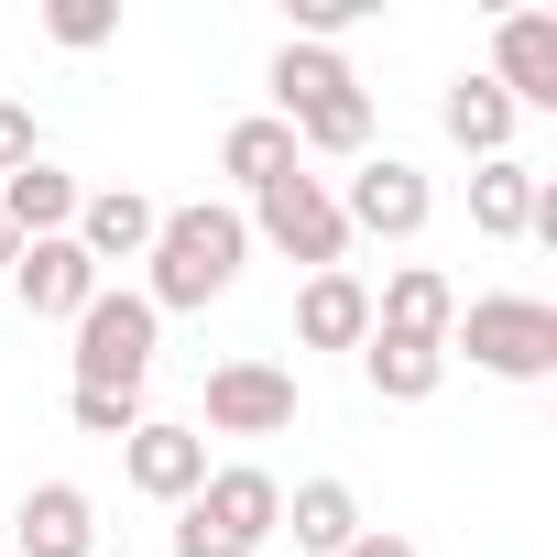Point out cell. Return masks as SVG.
I'll list each match as a JSON object with an SVG mask.
<instances>
[{
    "label": "cell",
    "mask_w": 557,
    "mask_h": 557,
    "mask_svg": "<svg viewBox=\"0 0 557 557\" xmlns=\"http://www.w3.org/2000/svg\"><path fill=\"white\" fill-rule=\"evenodd\" d=\"M448 361H470L492 383H546L557 372V307L546 296H470L448 318Z\"/></svg>",
    "instance_id": "7a4b0ae2"
},
{
    "label": "cell",
    "mask_w": 557,
    "mask_h": 557,
    "mask_svg": "<svg viewBox=\"0 0 557 557\" xmlns=\"http://www.w3.org/2000/svg\"><path fill=\"white\" fill-rule=\"evenodd\" d=\"M361 12H372V0H296V34H285V45H329V34H350Z\"/></svg>",
    "instance_id": "cb8c5ba5"
},
{
    "label": "cell",
    "mask_w": 557,
    "mask_h": 557,
    "mask_svg": "<svg viewBox=\"0 0 557 557\" xmlns=\"http://www.w3.org/2000/svg\"><path fill=\"white\" fill-rule=\"evenodd\" d=\"M437 132H448L470 164H492V153H513V99H503L492 77H448V99H437Z\"/></svg>",
    "instance_id": "ac0fdd59"
},
{
    "label": "cell",
    "mask_w": 557,
    "mask_h": 557,
    "mask_svg": "<svg viewBox=\"0 0 557 557\" xmlns=\"http://www.w3.org/2000/svg\"><path fill=\"white\" fill-rule=\"evenodd\" d=\"M208 426L219 437H285L296 426V372L285 361H219L208 372Z\"/></svg>",
    "instance_id": "52a82bcc"
},
{
    "label": "cell",
    "mask_w": 557,
    "mask_h": 557,
    "mask_svg": "<svg viewBox=\"0 0 557 557\" xmlns=\"http://www.w3.org/2000/svg\"><path fill=\"white\" fill-rule=\"evenodd\" d=\"M66 416H77L88 437H132V426H143V394H88V383H77V394H66Z\"/></svg>",
    "instance_id": "603a6c76"
},
{
    "label": "cell",
    "mask_w": 557,
    "mask_h": 557,
    "mask_svg": "<svg viewBox=\"0 0 557 557\" xmlns=\"http://www.w3.org/2000/svg\"><path fill=\"white\" fill-rule=\"evenodd\" d=\"M273 535H296L307 557H350V546H361V492H350V481H296Z\"/></svg>",
    "instance_id": "e0dca14e"
},
{
    "label": "cell",
    "mask_w": 557,
    "mask_h": 557,
    "mask_svg": "<svg viewBox=\"0 0 557 557\" xmlns=\"http://www.w3.org/2000/svg\"><path fill=\"white\" fill-rule=\"evenodd\" d=\"M350 557H416V546H405V535H383V524H361V546H350Z\"/></svg>",
    "instance_id": "4316f807"
},
{
    "label": "cell",
    "mask_w": 557,
    "mask_h": 557,
    "mask_svg": "<svg viewBox=\"0 0 557 557\" xmlns=\"http://www.w3.org/2000/svg\"><path fill=\"white\" fill-rule=\"evenodd\" d=\"M12 546H23V557H88V546H99V503H88L77 481H34L23 513H12Z\"/></svg>",
    "instance_id": "8fae6325"
},
{
    "label": "cell",
    "mask_w": 557,
    "mask_h": 557,
    "mask_svg": "<svg viewBox=\"0 0 557 557\" xmlns=\"http://www.w3.org/2000/svg\"><path fill=\"white\" fill-rule=\"evenodd\" d=\"M175 557H240V546H230V535H208V524L175 503Z\"/></svg>",
    "instance_id": "484cf974"
},
{
    "label": "cell",
    "mask_w": 557,
    "mask_h": 557,
    "mask_svg": "<svg viewBox=\"0 0 557 557\" xmlns=\"http://www.w3.org/2000/svg\"><path fill=\"white\" fill-rule=\"evenodd\" d=\"M45 34L88 55V45H110V34H121V0H55V12H45Z\"/></svg>",
    "instance_id": "7402d4cb"
},
{
    "label": "cell",
    "mask_w": 557,
    "mask_h": 557,
    "mask_svg": "<svg viewBox=\"0 0 557 557\" xmlns=\"http://www.w3.org/2000/svg\"><path fill=\"white\" fill-rule=\"evenodd\" d=\"M350 99H361V77L339 66V45H285V55H273V121H285V132H307V121H329Z\"/></svg>",
    "instance_id": "30bf717a"
},
{
    "label": "cell",
    "mask_w": 557,
    "mask_h": 557,
    "mask_svg": "<svg viewBox=\"0 0 557 557\" xmlns=\"http://www.w3.org/2000/svg\"><path fill=\"white\" fill-rule=\"evenodd\" d=\"M12 262H23V230H12V219H0V273H12Z\"/></svg>",
    "instance_id": "83f0119b"
},
{
    "label": "cell",
    "mask_w": 557,
    "mask_h": 557,
    "mask_svg": "<svg viewBox=\"0 0 557 557\" xmlns=\"http://www.w3.org/2000/svg\"><path fill=\"white\" fill-rule=\"evenodd\" d=\"M77 197H88V186H77L66 164H45V153H34L23 175H0V219H12L23 240H66V230H77Z\"/></svg>",
    "instance_id": "2e32d148"
},
{
    "label": "cell",
    "mask_w": 557,
    "mask_h": 557,
    "mask_svg": "<svg viewBox=\"0 0 557 557\" xmlns=\"http://www.w3.org/2000/svg\"><path fill=\"white\" fill-rule=\"evenodd\" d=\"M186 513H197L208 535H230L240 557H262V535L285 524V481H273L262 459H230V470H208V481H197V503H186Z\"/></svg>",
    "instance_id": "5b68a950"
},
{
    "label": "cell",
    "mask_w": 557,
    "mask_h": 557,
    "mask_svg": "<svg viewBox=\"0 0 557 557\" xmlns=\"http://www.w3.org/2000/svg\"><path fill=\"white\" fill-rule=\"evenodd\" d=\"M426 208H437V197H426V175H416L405 153H361V164H350V186H339V219H350V230H372V240H416V230H426Z\"/></svg>",
    "instance_id": "8992f818"
},
{
    "label": "cell",
    "mask_w": 557,
    "mask_h": 557,
    "mask_svg": "<svg viewBox=\"0 0 557 557\" xmlns=\"http://www.w3.org/2000/svg\"><path fill=\"white\" fill-rule=\"evenodd\" d=\"M524 219H535V164L524 153H492L470 175V230L481 240H524Z\"/></svg>",
    "instance_id": "ffe728a7"
},
{
    "label": "cell",
    "mask_w": 557,
    "mask_h": 557,
    "mask_svg": "<svg viewBox=\"0 0 557 557\" xmlns=\"http://www.w3.org/2000/svg\"><path fill=\"white\" fill-rule=\"evenodd\" d=\"M492 88L513 110H557V12H503L492 23Z\"/></svg>",
    "instance_id": "9c48e42d"
},
{
    "label": "cell",
    "mask_w": 557,
    "mask_h": 557,
    "mask_svg": "<svg viewBox=\"0 0 557 557\" xmlns=\"http://www.w3.org/2000/svg\"><path fill=\"white\" fill-rule=\"evenodd\" d=\"M153 219H164L153 197H132V186H99V197H77V230H66V240H77L88 262H143V251H153Z\"/></svg>",
    "instance_id": "5bb4252c"
},
{
    "label": "cell",
    "mask_w": 557,
    "mask_h": 557,
    "mask_svg": "<svg viewBox=\"0 0 557 557\" xmlns=\"http://www.w3.org/2000/svg\"><path fill=\"white\" fill-rule=\"evenodd\" d=\"M251 240H273L285 262H307V273H339L350 262V219H339V186L329 175H273L262 197H251Z\"/></svg>",
    "instance_id": "3957f363"
},
{
    "label": "cell",
    "mask_w": 557,
    "mask_h": 557,
    "mask_svg": "<svg viewBox=\"0 0 557 557\" xmlns=\"http://www.w3.org/2000/svg\"><path fill=\"white\" fill-rule=\"evenodd\" d=\"M12 296H23V318H77V307L99 296V262H88L77 240H23Z\"/></svg>",
    "instance_id": "7c38bea8"
},
{
    "label": "cell",
    "mask_w": 557,
    "mask_h": 557,
    "mask_svg": "<svg viewBox=\"0 0 557 557\" xmlns=\"http://www.w3.org/2000/svg\"><path fill=\"white\" fill-rule=\"evenodd\" d=\"M153 339H164V318L143 307V296H88L77 307V383L88 394H143V372H153Z\"/></svg>",
    "instance_id": "277c9868"
},
{
    "label": "cell",
    "mask_w": 557,
    "mask_h": 557,
    "mask_svg": "<svg viewBox=\"0 0 557 557\" xmlns=\"http://www.w3.org/2000/svg\"><path fill=\"white\" fill-rule=\"evenodd\" d=\"M143 262H153V273H143V307H153V318H175V307H219V296L240 285V262H251V219L219 208V197L164 208Z\"/></svg>",
    "instance_id": "6da1fadb"
},
{
    "label": "cell",
    "mask_w": 557,
    "mask_h": 557,
    "mask_svg": "<svg viewBox=\"0 0 557 557\" xmlns=\"http://www.w3.org/2000/svg\"><path fill=\"white\" fill-rule=\"evenodd\" d=\"M34 153H45V143H34V110H23V99H0V175H23Z\"/></svg>",
    "instance_id": "d4e9b609"
},
{
    "label": "cell",
    "mask_w": 557,
    "mask_h": 557,
    "mask_svg": "<svg viewBox=\"0 0 557 557\" xmlns=\"http://www.w3.org/2000/svg\"><path fill=\"white\" fill-rule=\"evenodd\" d=\"M448 318H459V285H448L437 262H405L394 285L372 296V329H394V339H437L448 350Z\"/></svg>",
    "instance_id": "9a60e30c"
},
{
    "label": "cell",
    "mask_w": 557,
    "mask_h": 557,
    "mask_svg": "<svg viewBox=\"0 0 557 557\" xmlns=\"http://www.w3.org/2000/svg\"><path fill=\"white\" fill-rule=\"evenodd\" d=\"M296 339H307V350H361V339H372V285H361L350 262H339V273H307Z\"/></svg>",
    "instance_id": "4fadbf2b"
},
{
    "label": "cell",
    "mask_w": 557,
    "mask_h": 557,
    "mask_svg": "<svg viewBox=\"0 0 557 557\" xmlns=\"http://www.w3.org/2000/svg\"><path fill=\"white\" fill-rule=\"evenodd\" d=\"M121 470H132L143 503H197V481H208V426H164V416H143V426L121 437Z\"/></svg>",
    "instance_id": "ba28073f"
},
{
    "label": "cell",
    "mask_w": 557,
    "mask_h": 557,
    "mask_svg": "<svg viewBox=\"0 0 557 557\" xmlns=\"http://www.w3.org/2000/svg\"><path fill=\"white\" fill-rule=\"evenodd\" d=\"M361 383H372L383 405H426V394L448 383V350H437V339H394V329H372V339H361Z\"/></svg>",
    "instance_id": "d6986e66"
},
{
    "label": "cell",
    "mask_w": 557,
    "mask_h": 557,
    "mask_svg": "<svg viewBox=\"0 0 557 557\" xmlns=\"http://www.w3.org/2000/svg\"><path fill=\"white\" fill-rule=\"evenodd\" d=\"M219 175L262 197L273 175H296V132H285V121H273V110H251V121H230V143H219Z\"/></svg>",
    "instance_id": "44dd1931"
}]
</instances>
